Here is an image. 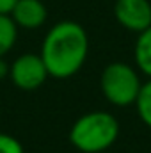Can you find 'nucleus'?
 <instances>
[{
	"label": "nucleus",
	"mask_w": 151,
	"mask_h": 153,
	"mask_svg": "<svg viewBox=\"0 0 151 153\" xmlns=\"http://www.w3.org/2000/svg\"><path fill=\"white\" fill-rule=\"evenodd\" d=\"M18 0H0V14H9Z\"/></svg>",
	"instance_id": "9b49d317"
},
{
	"label": "nucleus",
	"mask_w": 151,
	"mask_h": 153,
	"mask_svg": "<svg viewBox=\"0 0 151 153\" xmlns=\"http://www.w3.org/2000/svg\"><path fill=\"white\" fill-rule=\"evenodd\" d=\"M133 59L135 68L142 75L151 78V27L137 34V41L133 46Z\"/></svg>",
	"instance_id": "0eeeda50"
},
{
	"label": "nucleus",
	"mask_w": 151,
	"mask_h": 153,
	"mask_svg": "<svg viewBox=\"0 0 151 153\" xmlns=\"http://www.w3.org/2000/svg\"><path fill=\"white\" fill-rule=\"evenodd\" d=\"M142 87L141 71L123 61L109 62L100 75L103 98L114 107H130L135 103Z\"/></svg>",
	"instance_id": "7ed1b4c3"
},
{
	"label": "nucleus",
	"mask_w": 151,
	"mask_h": 153,
	"mask_svg": "<svg viewBox=\"0 0 151 153\" xmlns=\"http://www.w3.org/2000/svg\"><path fill=\"white\" fill-rule=\"evenodd\" d=\"M135 111L139 119L151 128V78H148L146 82H142V87L139 91V96L135 100Z\"/></svg>",
	"instance_id": "1a4fd4ad"
},
{
	"label": "nucleus",
	"mask_w": 151,
	"mask_h": 153,
	"mask_svg": "<svg viewBox=\"0 0 151 153\" xmlns=\"http://www.w3.org/2000/svg\"><path fill=\"white\" fill-rule=\"evenodd\" d=\"M18 29L23 30H38L46 23L48 9L43 0H18L9 13Z\"/></svg>",
	"instance_id": "423d86ee"
},
{
	"label": "nucleus",
	"mask_w": 151,
	"mask_h": 153,
	"mask_svg": "<svg viewBox=\"0 0 151 153\" xmlns=\"http://www.w3.org/2000/svg\"><path fill=\"white\" fill-rule=\"evenodd\" d=\"M18 27L9 14H0V57H5L16 45Z\"/></svg>",
	"instance_id": "6e6552de"
},
{
	"label": "nucleus",
	"mask_w": 151,
	"mask_h": 153,
	"mask_svg": "<svg viewBox=\"0 0 151 153\" xmlns=\"http://www.w3.org/2000/svg\"><path fill=\"white\" fill-rule=\"evenodd\" d=\"M119 137V121L107 111L82 114L70 128V143L80 153H105Z\"/></svg>",
	"instance_id": "f03ea898"
},
{
	"label": "nucleus",
	"mask_w": 151,
	"mask_h": 153,
	"mask_svg": "<svg viewBox=\"0 0 151 153\" xmlns=\"http://www.w3.org/2000/svg\"><path fill=\"white\" fill-rule=\"evenodd\" d=\"M4 78H9V62L4 57H0V80Z\"/></svg>",
	"instance_id": "f8f14e48"
},
{
	"label": "nucleus",
	"mask_w": 151,
	"mask_h": 153,
	"mask_svg": "<svg viewBox=\"0 0 151 153\" xmlns=\"http://www.w3.org/2000/svg\"><path fill=\"white\" fill-rule=\"evenodd\" d=\"M39 55L52 78H71L84 68L87 61L89 36L78 22H57L44 34Z\"/></svg>",
	"instance_id": "f257e3e1"
},
{
	"label": "nucleus",
	"mask_w": 151,
	"mask_h": 153,
	"mask_svg": "<svg viewBox=\"0 0 151 153\" xmlns=\"http://www.w3.org/2000/svg\"><path fill=\"white\" fill-rule=\"evenodd\" d=\"M0 153H25V150L14 135L0 132Z\"/></svg>",
	"instance_id": "9d476101"
},
{
	"label": "nucleus",
	"mask_w": 151,
	"mask_h": 153,
	"mask_svg": "<svg viewBox=\"0 0 151 153\" xmlns=\"http://www.w3.org/2000/svg\"><path fill=\"white\" fill-rule=\"evenodd\" d=\"M114 18L123 29L141 34L151 27V2L150 0H115Z\"/></svg>",
	"instance_id": "39448f33"
},
{
	"label": "nucleus",
	"mask_w": 151,
	"mask_h": 153,
	"mask_svg": "<svg viewBox=\"0 0 151 153\" xmlns=\"http://www.w3.org/2000/svg\"><path fill=\"white\" fill-rule=\"evenodd\" d=\"M48 76V70L39 53H21L9 64V78L13 85L21 91H36Z\"/></svg>",
	"instance_id": "20e7f679"
}]
</instances>
